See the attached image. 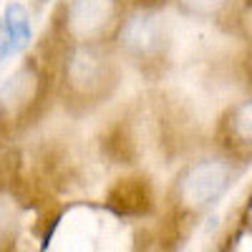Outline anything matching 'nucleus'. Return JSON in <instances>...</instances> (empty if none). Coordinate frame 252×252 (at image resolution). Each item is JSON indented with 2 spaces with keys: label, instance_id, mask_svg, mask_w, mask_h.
I'll return each mask as SVG.
<instances>
[{
  "label": "nucleus",
  "instance_id": "6e6552de",
  "mask_svg": "<svg viewBox=\"0 0 252 252\" xmlns=\"http://www.w3.org/2000/svg\"><path fill=\"white\" fill-rule=\"evenodd\" d=\"M232 0H174V5L182 15L197 20H215L220 18Z\"/></svg>",
  "mask_w": 252,
  "mask_h": 252
},
{
  "label": "nucleus",
  "instance_id": "1a4fd4ad",
  "mask_svg": "<svg viewBox=\"0 0 252 252\" xmlns=\"http://www.w3.org/2000/svg\"><path fill=\"white\" fill-rule=\"evenodd\" d=\"M46 3H51V0H35V5H46Z\"/></svg>",
  "mask_w": 252,
  "mask_h": 252
},
{
  "label": "nucleus",
  "instance_id": "20e7f679",
  "mask_svg": "<svg viewBox=\"0 0 252 252\" xmlns=\"http://www.w3.org/2000/svg\"><path fill=\"white\" fill-rule=\"evenodd\" d=\"M119 23V0H68L63 10V33L71 43H103Z\"/></svg>",
  "mask_w": 252,
  "mask_h": 252
},
{
  "label": "nucleus",
  "instance_id": "f257e3e1",
  "mask_svg": "<svg viewBox=\"0 0 252 252\" xmlns=\"http://www.w3.org/2000/svg\"><path fill=\"white\" fill-rule=\"evenodd\" d=\"M61 81L76 103H98L119 83V66L103 43H71L63 56Z\"/></svg>",
  "mask_w": 252,
  "mask_h": 252
},
{
  "label": "nucleus",
  "instance_id": "39448f33",
  "mask_svg": "<svg viewBox=\"0 0 252 252\" xmlns=\"http://www.w3.org/2000/svg\"><path fill=\"white\" fill-rule=\"evenodd\" d=\"M40 94V73L33 63H23L18 66L10 76L3 78L0 86V106H3V116L5 119H18L26 116L31 111V106L35 103Z\"/></svg>",
  "mask_w": 252,
  "mask_h": 252
},
{
  "label": "nucleus",
  "instance_id": "423d86ee",
  "mask_svg": "<svg viewBox=\"0 0 252 252\" xmlns=\"http://www.w3.org/2000/svg\"><path fill=\"white\" fill-rule=\"evenodd\" d=\"M33 38L31 15L20 3H10L3 10V23H0V58L10 61L18 56Z\"/></svg>",
  "mask_w": 252,
  "mask_h": 252
},
{
  "label": "nucleus",
  "instance_id": "f03ea898",
  "mask_svg": "<svg viewBox=\"0 0 252 252\" xmlns=\"http://www.w3.org/2000/svg\"><path fill=\"white\" fill-rule=\"evenodd\" d=\"M116 51L139 66L161 61L169 48V26L157 8H136L121 18L114 31Z\"/></svg>",
  "mask_w": 252,
  "mask_h": 252
},
{
  "label": "nucleus",
  "instance_id": "7ed1b4c3",
  "mask_svg": "<svg viewBox=\"0 0 252 252\" xmlns=\"http://www.w3.org/2000/svg\"><path fill=\"white\" fill-rule=\"evenodd\" d=\"M235 166L227 157H202L187 164L174 184L177 202L189 212H202L222 199V194L232 187Z\"/></svg>",
  "mask_w": 252,
  "mask_h": 252
},
{
  "label": "nucleus",
  "instance_id": "0eeeda50",
  "mask_svg": "<svg viewBox=\"0 0 252 252\" xmlns=\"http://www.w3.org/2000/svg\"><path fill=\"white\" fill-rule=\"evenodd\" d=\"M220 136L232 152H252V96L224 111L220 119Z\"/></svg>",
  "mask_w": 252,
  "mask_h": 252
}]
</instances>
